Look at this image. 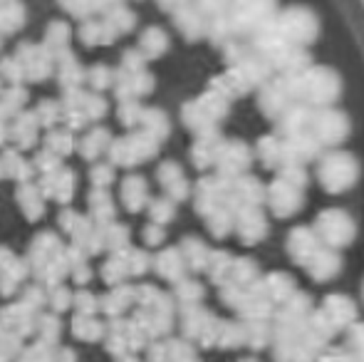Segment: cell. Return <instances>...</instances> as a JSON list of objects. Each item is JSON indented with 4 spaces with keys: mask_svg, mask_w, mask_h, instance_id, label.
I'll return each instance as SVG.
<instances>
[{
    "mask_svg": "<svg viewBox=\"0 0 364 362\" xmlns=\"http://www.w3.org/2000/svg\"><path fill=\"white\" fill-rule=\"evenodd\" d=\"M315 176L320 181L322 191L327 193H345L357 186L362 176V164L352 151L347 149H325L317 156Z\"/></svg>",
    "mask_w": 364,
    "mask_h": 362,
    "instance_id": "cell-2",
    "label": "cell"
},
{
    "mask_svg": "<svg viewBox=\"0 0 364 362\" xmlns=\"http://www.w3.org/2000/svg\"><path fill=\"white\" fill-rule=\"evenodd\" d=\"M233 233L243 246H258L268 236V213L263 206L235 208Z\"/></svg>",
    "mask_w": 364,
    "mask_h": 362,
    "instance_id": "cell-9",
    "label": "cell"
},
{
    "mask_svg": "<svg viewBox=\"0 0 364 362\" xmlns=\"http://www.w3.org/2000/svg\"><path fill=\"white\" fill-rule=\"evenodd\" d=\"M322 154V147L312 139L310 132L302 134L283 137V166L285 164H297V166H310L312 161H317V156Z\"/></svg>",
    "mask_w": 364,
    "mask_h": 362,
    "instance_id": "cell-15",
    "label": "cell"
},
{
    "mask_svg": "<svg viewBox=\"0 0 364 362\" xmlns=\"http://www.w3.org/2000/svg\"><path fill=\"white\" fill-rule=\"evenodd\" d=\"M320 248H322V243H320V238L315 236L312 226H295V228H290L288 236H285V253H288L290 261L300 268H305Z\"/></svg>",
    "mask_w": 364,
    "mask_h": 362,
    "instance_id": "cell-12",
    "label": "cell"
},
{
    "mask_svg": "<svg viewBox=\"0 0 364 362\" xmlns=\"http://www.w3.org/2000/svg\"><path fill=\"white\" fill-rule=\"evenodd\" d=\"M238 362H258V360H250V358H248V360H238Z\"/></svg>",
    "mask_w": 364,
    "mask_h": 362,
    "instance_id": "cell-29",
    "label": "cell"
},
{
    "mask_svg": "<svg viewBox=\"0 0 364 362\" xmlns=\"http://www.w3.org/2000/svg\"><path fill=\"white\" fill-rule=\"evenodd\" d=\"M260 268L253 258L243 256V258H233V266H230V275H228V283L240 285V288H250V285L258 283L260 278Z\"/></svg>",
    "mask_w": 364,
    "mask_h": 362,
    "instance_id": "cell-22",
    "label": "cell"
},
{
    "mask_svg": "<svg viewBox=\"0 0 364 362\" xmlns=\"http://www.w3.org/2000/svg\"><path fill=\"white\" fill-rule=\"evenodd\" d=\"M345 350L355 362H364V323L357 320L345 330Z\"/></svg>",
    "mask_w": 364,
    "mask_h": 362,
    "instance_id": "cell-24",
    "label": "cell"
},
{
    "mask_svg": "<svg viewBox=\"0 0 364 362\" xmlns=\"http://www.w3.org/2000/svg\"><path fill=\"white\" fill-rule=\"evenodd\" d=\"M345 82L342 75L330 65H315L312 63L305 73L295 75V97L297 102L312 107H332L342 97Z\"/></svg>",
    "mask_w": 364,
    "mask_h": 362,
    "instance_id": "cell-1",
    "label": "cell"
},
{
    "mask_svg": "<svg viewBox=\"0 0 364 362\" xmlns=\"http://www.w3.org/2000/svg\"><path fill=\"white\" fill-rule=\"evenodd\" d=\"M275 176H278V179H283V181H288V183H292V186L302 188V191H305L307 183H310V174H307V166H297V164L280 166V169L275 171Z\"/></svg>",
    "mask_w": 364,
    "mask_h": 362,
    "instance_id": "cell-27",
    "label": "cell"
},
{
    "mask_svg": "<svg viewBox=\"0 0 364 362\" xmlns=\"http://www.w3.org/2000/svg\"><path fill=\"white\" fill-rule=\"evenodd\" d=\"M297 102L295 97V75H273L263 87H258V110L268 122H275L285 110Z\"/></svg>",
    "mask_w": 364,
    "mask_h": 362,
    "instance_id": "cell-7",
    "label": "cell"
},
{
    "mask_svg": "<svg viewBox=\"0 0 364 362\" xmlns=\"http://www.w3.org/2000/svg\"><path fill=\"white\" fill-rule=\"evenodd\" d=\"M310 119H312V107L302 105V102H292L288 110L273 122L275 134H280V137L302 134V132L310 129Z\"/></svg>",
    "mask_w": 364,
    "mask_h": 362,
    "instance_id": "cell-18",
    "label": "cell"
},
{
    "mask_svg": "<svg viewBox=\"0 0 364 362\" xmlns=\"http://www.w3.org/2000/svg\"><path fill=\"white\" fill-rule=\"evenodd\" d=\"M362 300H364V280H362Z\"/></svg>",
    "mask_w": 364,
    "mask_h": 362,
    "instance_id": "cell-30",
    "label": "cell"
},
{
    "mask_svg": "<svg viewBox=\"0 0 364 362\" xmlns=\"http://www.w3.org/2000/svg\"><path fill=\"white\" fill-rule=\"evenodd\" d=\"M320 310L337 333H345L352 323H357V303L345 293H330L322 298Z\"/></svg>",
    "mask_w": 364,
    "mask_h": 362,
    "instance_id": "cell-13",
    "label": "cell"
},
{
    "mask_svg": "<svg viewBox=\"0 0 364 362\" xmlns=\"http://www.w3.org/2000/svg\"><path fill=\"white\" fill-rule=\"evenodd\" d=\"M211 228H213V233H216L218 238H225V236H230L233 233V221H235V211L228 206V203H220V206L213 208L211 213Z\"/></svg>",
    "mask_w": 364,
    "mask_h": 362,
    "instance_id": "cell-23",
    "label": "cell"
},
{
    "mask_svg": "<svg viewBox=\"0 0 364 362\" xmlns=\"http://www.w3.org/2000/svg\"><path fill=\"white\" fill-rule=\"evenodd\" d=\"M258 288H260V293H263L265 298H268L270 303L278 308L280 303H285V300H288L290 295L295 293L297 283H295V278H292L290 273L273 271V273L260 275V278H258Z\"/></svg>",
    "mask_w": 364,
    "mask_h": 362,
    "instance_id": "cell-17",
    "label": "cell"
},
{
    "mask_svg": "<svg viewBox=\"0 0 364 362\" xmlns=\"http://www.w3.org/2000/svg\"><path fill=\"white\" fill-rule=\"evenodd\" d=\"M312 231L320 238V243L325 248H332V251H342V248L352 246L357 238V221L352 218L350 211L340 206H330L322 208L315 216V223H312Z\"/></svg>",
    "mask_w": 364,
    "mask_h": 362,
    "instance_id": "cell-4",
    "label": "cell"
},
{
    "mask_svg": "<svg viewBox=\"0 0 364 362\" xmlns=\"http://www.w3.org/2000/svg\"><path fill=\"white\" fill-rule=\"evenodd\" d=\"M278 10V0H228V5H225V15L230 18L235 35L240 40H248L258 28L273 23Z\"/></svg>",
    "mask_w": 364,
    "mask_h": 362,
    "instance_id": "cell-6",
    "label": "cell"
},
{
    "mask_svg": "<svg viewBox=\"0 0 364 362\" xmlns=\"http://www.w3.org/2000/svg\"><path fill=\"white\" fill-rule=\"evenodd\" d=\"M342 266H345V263H342L340 251H332V248L322 246L320 251L312 256V261L305 266V271L315 283H330V280H335L337 275L342 273Z\"/></svg>",
    "mask_w": 364,
    "mask_h": 362,
    "instance_id": "cell-16",
    "label": "cell"
},
{
    "mask_svg": "<svg viewBox=\"0 0 364 362\" xmlns=\"http://www.w3.org/2000/svg\"><path fill=\"white\" fill-rule=\"evenodd\" d=\"M216 164L220 176H225V179H235L240 174H248L250 164H253V149L240 139L220 142Z\"/></svg>",
    "mask_w": 364,
    "mask_h": 362,
    "instance_id": "cell-10",
    "label": "cell"
},
{
    "mask_svg": "<svg viewBox=\"0 0 364 362\" xmlns=\"http://www.w3.org/2000/svg\"><path fill=\"white\" fill-rule=\"evenodd\" d=\"M270 68H273L275 75H285V78H292V75L305 73L312 65V55L307 48H297V45L283 43L273 55H270Z\"/></svg>",
    "mask_w": 364,
    "mask_h": 362,
    "instance_id": "cell-14",
    "label": "cell"
},
{
    "mask_svg": "<svg viewBox=\"0 0 364 362\" xmlns=\"http://www.w3.org/2000/svg\"><path fill=\"white\" fill-rule=\"evenodd\" d=\"M270 353L275 362H315L317 355L302 343V338H273Z\"/></svg>",
    "mask_w": 364,
    "mask_h": 362,
    "instance_id": "cell-19",
    "label": "cell"
},
{
    "mask_svg": "<svg viewBox=\"0 0 364 362\" xmlns=\"http://www.w3.org/2000/svg\"><path fill=\"white\" fill-rule=\"evenodd\" d=\"M216 345L230 350L243 345V323H218V338Z\"/></svg>",
    "mask_w": 364,
    "mask_h": 362,
    "instance_id": "cell-25",
    "label": "cell"
},
{
    "mask_svg": "<svg viewBox=\"0 0 364 362\" xmlns=\"http://www.w3.org/2000/svg\"><path fill=\"white\" fill-rule=\"evenodd\" d=\"M305 206V191L292 183L273 176V181L265 183V198L263 208L265 213L275 218H292L300 213V208Z\"/></svg>",
    "mask_w": 364,
    "mask_h": 362,
    "instance_id": "cell-8",
    "label": "cell"
},
{
    "mask_svg": "<svg viewBox=\"0 0 364 362\" xmlns=\"http://www.w3.org/2000/svg\"><path fill=\"white\" fill-rule=\"evenodd\" d=\"M275 30L280 33V38L290 45H297V48H307L317 43L322 33V23L320 15L310 8V5L302 3H292L285 5L275 13Z\"/></svg>",
    "mask_w": 364,
    "mask_h": 362,
    "instance_id": "cell-3",
    "label": "cell"
},
{
    "mask_svg": "<svg viewBox=\"0 0 364 362\" xmlns=\"http://www.w3.org/2000/svg\"><path fill=\"white\" fill-rule=\"evenodd\" d=\"M312 139L325 149H340L352 134V119L345 110H340L337 105L332 107H317L312 110L310 129Z\"/></svg>",
    "mask_w": 364,
    "mask_h": 362,
    "instance_id": "cell-5",
    "label": "cell"
},
{
    "mask_svg": "<svg viewBox=\"0 0 364 362\" xmlns=\"http://www.w3.org/2000/svg\"><path fill=\"white\" fill-rule=\"evenodd\" d=\"M315 362H352V358L347 355L345 348H327L317 355Z\"/></svg>",
    "mask_w": 364,
    "mask_h": 362,
    "instance_id": "cell-28",
    "label": "cell"
},
{
    "mask_svg": "<svg viewBox=\"0 0 364 362\" xmlns=\"http://www.w3.org/2000/svg\"><path fill=\"white\" fill-rule=\"evenodd\" d=\"M243 323V345L253 350H265L273 343V323L270 320H240Z\"/></svg>",
    "mask_w": 364,
    "mask_h": 362,
    "instance_id": "cell-21",
    "label": "cell"
},
{
    "mask_svg": "<svg viewBox=\"0 0 364 362\" xmlns=\"http://www.w3.org/2000/svg\"><path fill=\"white\" fill-rule=\"evenodd\" d=\"M263 198H265V183L248 174H240L235 179L228 181V196H225V203L230 208H245V206H263Z\"/></svg>",
    "mask_w": 364,
    "mask_h": 362,
    "instance_id": "cell-11",
    "label": "cell"
},
{
    "mask_svg": "<svg viewBox=\"0 0 364 362\" xmlns=\"http://www.w3.org/2000/svg\"><path fill=\"white\" fill-rule=\"evenodd\" d=\"M255 156L260 159V164L270 171H278L283 166V137L270 132V134H263L255 144Z\"/></svg>",
    "mask_w": 364,
    "mask_h": 362,
    "instance_id": "cell-20",
    "label": "cell"
},
{
    "mask_svg": "<svg viewBox=\"0 0 364 362\" xmlns=\"http://www.w3.org/2000/svg\"><path fill=\"white\" fill-rule=\"evenodd\" d=\"M352 362H355V360H352Z\"/></svg>",
    "mask_w": 364,
    "mask_h": 362,
    "instance_id": "cell-31",
    "label": "cell"
},
{
    "mask_svg": "<svg viewBox=\"0 0 364 362\" xmlns=\"http://www.w3.org/2000/svg\"><path fill=\"white\" fill-rule=\"evenodd\" d=\"M230 266H233V258L228 256V253H213V256H208V273L213 275V280L216 283H228V275H230Z\"/></svg>",
    "mask_w": 364,
    "mask_h": 362,
    "instance_id": "cell-26",
    "label": "cell"
}]
</instances>
